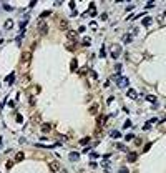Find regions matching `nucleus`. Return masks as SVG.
Instances as JSON below:
<instances>
[{"mask_svg":"<svg viewBox=\"0 0 166 173\" xmlns=\"http://www.w3.org/2000/svg\"><path fill=\"white\" fill-rule=\"evenodd\" d=\"M136 157H138V155H136L135 151H131V153H128V161H135V160H136Z\"/></svg>","mask_w":166,"mask_h":173,"instance_id":"obj_16","label":"nucleus"},{"mask_svg":"<svg viewBox=\"0 0 166 173\" xmlns=\"http://www.w3.org/2000/svg\"><path fill=\"white\" fill-rule=\"evenodd\" d=\"M38 33H40V35H47V33H48V25H47L45 22H40V20H38Z\"/></svg>","mask_w":166,"mask_h":173,"instance_id":"obj_2","label":"nucleus"},{"mask_svg":"<svg viewBox=\"0 0 166 173\" xmlns=\"http://www.w3.org/2000/svg\"><path fill=\"white\" fill-rule=\"evenodd\" d=\"M13 80H15V73H10L7 78H5V82H7V83H10V85L13 83Z\"/></svg>","mask_w":166,"mask_h":173,"instance_id":"obj_15","label":"nucleus"},{"mask_svg":"<svg viewBox=\"0 0 166 173\" xmlns=\"http://www.w3.org/2000/svg\"><path fill=\"white\" fill-rule=\"evenodd\" d=\"M150 146H151V143H148V145H146V146L143 148V151H148V150H150Z\"/></svg>","mask_w":166,"mask_h":173,"instance_id":"obj_35","label":"nucleus"},{"mask_svg":"<svg viewBox=\"0 0 166 173\" xmlns=\"http://www.w3.org/2000/svg\"><path fill=\"white\" fill-rule=\"evenodd\" d=\"M128 83H130V80L125 78V77L123 78H118V87H128Z\"/></svg>","mask_w":166,"mask_h":173,"instance_id":"obj_5","label":"nucleus"},{"mask_svg":"<svg viewBox=\"0 0 166 173\" xmlns=\"http://www.w3.org/2000/svg\"><path fill=\"white\" fill-rule=\"evenodd\" d=\"M86 72H88V70H86V67H81V68L78 70V73H80V75H85Z\"/></svg>","mask_w":166,"mask_h":173,"instance_id":"obj_26","label":"nucleus"},{"mask_svg":"<svg viewBox=\"0 0 166 173\" xmlns=\"http://www.w3.org/2000/svg\"><path fill=\"white\" fill-rule=\"evenodd\" d=\"M12 165H13L12 161H7V165H5V166H7V170H10V168H12Z\"/></svg>","mask_w":166,"mask_h":173,"instance_id":"obj_34","label":"nucleus"},{"mask_svg":"<svg viewBox=\"0 0 166 173\" xmlns=\"http://www.w3.org/2000/svg\"><path fill=\"white\" fill-rule=\"evenodd\" d=\"M68 160H70V161H78V160H80V153L71 151L70 155H68Z\"/></svg>","mask_w":166,"mask_h":173,"instance_id":"obj_3","label":"nucleus"},{"mask_svg":"<svg viewBox=\"0 0 166 173\" xmlns=\"http://www.w3.org/2000/svg\"><path fill=\"white\" fill-rule=\"evenodd\" d=\"M128 97H130V98H136V92L131 88V90H128Z\"/></svg>","mask_w":166,"mask_h":173,"instance_id":"obj_20","label":"nucleus"},{"mask_svg":"<svg viewBox=\"0 0 166 173\" xmlns=\"http://www.w3.org/2000/svg\"><path fill=\"white\" fill-rule=\"evenodd\" d=\"M125 140H126V142H130V140H133V135H131V133H128V135H125Z\"/></svg>","mask_w":166,"mask_h":173,"instance_id":"obj_29","label":"nucleus"},{"mask_svg":"<svg viewBox=\"0 0 166 173\" xmlns=\"http://www.w3.org/2000/svg\"><path fill=\"white\" fill-rule=\"evenodd\" d=\"M66 38H68V40H75V38H77V32L75 30H66Z\"/></svg>","mask_w":166,"mask_h":173,"instance_id":"obj_4","label":"nucleus"},{"mask_svg":"<svg viewBox=\"0 0 166 173\" xmlns=\"http://www.w3.org/2000/svg\"><path fill=\"white\" fill-rule=\"evenodd\" d=\"M90 43H91V40H90V38H88V37H85V38H83V42H81V45H85V47H88Z\"/></svg>","mask_w":166,"mask_h":173,"instance_id":"obj_21","label":"nucleus"},{"mask_svg":"<svg viewBox=\"0 0 166 173\" xmlns=\"http://www.w3.org/2000/svg\"><path fill=\"white\" fill-rule=\"evenodd\" d=\"M105 120H106V117H105V115H101V117H98V122H96V127H98V128H101V125L105 123Z\"/></svg>","mask_w":166,"mask_h":173,"instance_id":"obj_13","label":"nucleus"},{"mask_svg":"<svg viewBox=\"0 0 166 173\" xmlns=\"http://www.w3.org/2000/svg\"><path fill=\"white\" fill-rule=\"evenodd\" d=\"M48 15H50V10H45V12L40 13V18H45V17H48Z\"/></svg>","mask_w":166,"mask_h":173,"instance_id":"obj_25","label":"nucleus"},{"mask_svg":"<svg viewBox=\"0 0 166 173\" xmlns=\"http://www.w3.org/2000/svg\"><path fill=\"white\" fill-rule=\"evenodd\" d=\"M120 55H121V47L118 43H113L111 45V57H113V58H118Z\"/></svg>","mask_w":166,"mask_h":173,"instance_id":"obj_1","label":"nucleus"},{"mask_svg":"<svg viewBox=\"0 0 166 173\" xmlns=\"http://www.w3.org/2000/svg\"><path fill=\"white\" fill-rule=\"evenodd\" d=\"M17 122L18 123H23V117H22V115H17Z\"/></svg>","mask_w":166,"mask_h":173,"instance_id":"obj_30","label":"nucleus"},{"mask_svg":"<svg viewBox=\"0 0 166 173\" xmlns=\"http://www.w3.org/2000/svg\"><path fill=\"white\" fill-rule=\"evenodd\" d=\"M116 148H118V150H121V151H126V150H128L123 143H118V145H116Z\"/></svg>","mask_w":166,"mask_h":173,"instance_id":"obj_23","label":"nucleus"},{"mask_svg":"<svg viewBox=\"0 0 166 173\" xmlns=\"http://www.w3.org/2000/svg\"><path fill=\"white\" fill-rule=\"evenodd\" d=\"M90 113L91 115H96L98 113V103H93V105L90 107Z\"/></svg>","mask_w":166,"mask_h":173,"instance_id":"obj_9","label":"nucleus"},{"mask_svg":"<svg viewBox=\"0 0 166 173\" xmlns=\"http://www.w3.org/2000/svg\"><path fill=\"white\" fill-rule=\"evenodd\" d=\"M150 128H151V123H144L143 125V130H150Z\"/></svg>","mask_w":166,"mask_h":173,"instance_id":"obj_33","label":"nucleus"},{"mask_svg":"<svg viewBox=\"0 0 166 173\" xmlns=\"http://www.w3.org/2000/svg\"><path fill=\"white\" fill-rule=\"evenodd\" d=\"M50 170H53V171H58V170H60L58 161H50Z\"/></svg>","mask_w":166,"mask_h":173,"instance_id":"obj_8","label":"nucleus"},{"mask_svg":"<svg viewBox=\"0 0 166 173\" xmlns=\"http://www.w3.org/2000/svg\"><path fill=\"white\" fill-rule=\"evenodd\" d=\"M12 25H13V20H7V22H5V25H4V27H5V28H7V30H8V28H10V27H12Z\"/></svg>","mask_w":166,"mask_h":173,"instance_id":"obj_22","label":"nucleus"},{"mask_svg":"<svg viewBox=\"0 0 166 173\" xmlns=\"http://www.w3.org/2000/svg\"><path fill=\"white\" fill-rule=\"evenodd\" d=\"M118 173H130V170H128L126 166H121V168L118 170Z\"/></svg>","mask_w":166,"mask_h":173,"instance_id":"obj_24","label":"nucleus"},{"mask_svg":"<svg viewBox=\"0 0 166 173\" xmlns=\"http://www.w3.org/2000/svg\"><path fill=\"white\" fill-rule=\"evenodd\" d=\"M30 57H32V52H23V53H22V62H23V63L28 62Z\"/></svg>","mask_w":166,"mask_h":173,"instance_id":"obj_7","label":"nucleus"},{"mask_svg":"<svg viewBox=\"0 0 166 173\" xmlns=\"http://www.w3.org/2000/svg\"><path fill=\"white\" fill-rule=\"evenodd\" d=\"M131 40H133V35H131V33H126V35L123 37V42H125V43H131Z\"/></svg>","mask_w":166,"mask_h":173,"instance_id":"obj_10","label":"nucleus"},{"mask_svg":"<svg viewBox=\"0 0 166 173\" xmlns=\"http://www.w3.org/2000/svg\"><path fill=\"white\" fill-rule=\"evenodd\" d=\"M151 22H153V20H151V18H150V17H144V18H143V22H141V23H143L144 27H150V25H151Z\"/></svg>","mask_w":166,"mask_h":173,"instance_id":"obj_14","label":"nucleus"},{"mask_svg":"<svg viewBox=\"0 0 166 173\" xmlns=\"http://www.w3.org/2000/svg\"><path fill=\"white\" fill-rule=\"evenodd\" d=\"M158 22L161 23V27L164 25V15H161V17H158Z\"/></svg>","mask_w":166,"mask_h":173,"instance_id":"obj_28","label":"nucleus"},{"mask_svg":"<svg viewBox=\"0 0 166 173\" xmlns=\"http://www.w3.org/2000/svg\"><path fill=\"white\" fill-rule=\"evenodd\" d=\"M100 57H106V55H105V45H101V50H100Z\"/></svg>","mask_w":166,"mask_h":173,"instance_id":"obj_31","label":"nucleus"},{"mask_svg":"<svg viewBox=\"0 0 166 173\" xmlns=\"http://www.w3.org/2000/svg\"><path fill=\"white\" fill-rule=\"evenodd\" d=\"M90 140H91V137H83L80 140V145H86V143H90Z\"/></svg>","mask_w":166,"mask_h":173,"instance_id":"obj_19","label":"nucleus"},{"mask_svg":"<svg viewBox=\"0 0 166 173\" xmlns=\"http://www.w3.org/2000/svg\"><path fill=\"white\" fill-rule=\"evenodd\" d=\"M50 128H52V127H50L48 123H45V125H42V130H43V131H48Z\"/></svg>","mask_w":166,"mask_h":173,"instance_id":"obj_27","label":"nucleus"},{"mask_svg":"<svg viewBox=\"0 0 166 173\" xmlns=\"http://www.w3.org/2000/svg\"><path fill=\"white\" fill-rule=\"evenodd\" d=\"M60 28L62 30H68V22L66 20H60Z\"/></svg>","mask_w":166,"mask_h":173,"instance_id":"obj_17","label":"nucleus"},{"mask_svg":"<svg viewBox=\"0 0 166 173\" xmlns=\"http://www.w3.org/2000/svg\"><path fill=\"white\" fill-rule=\"evenodd\" d=\"M110 137H111V138H120V137H121V133H120L118 130H113V131H111V135H110Z\"/></svg>","mask_w":166,"mask_h":173,"instance_id":"obj_18","label":"nucleus"},{"mask_svg":"<svg viewBox=\"0 0 166 173\" xmlns=\"http://www.w3.org/2000/svg\"><path fill=\"white\" fill-rule=\"evenodd\" d=\"M70 70H71V72H77V70H78V62H77V58H73V60H71V63H70Z\"/></svg>","mask_w":166,"mask_h":173,"instance_id":"obj_6","label":"nucleus"},{"mask_svg":"<svg viewBox=\"0 0 166 173\" xmlns=\"http://www.w3.org/2000/svg\"><path fill=\"white\" fill-rule=\"evenodd\" d=\"M25 155H23V151H18L17 155H15V161H23Z\"/></svg>","mask_w":166,"mask_h":173,"instance_id":"obj_11","label":"nucleus"},{"mask_svg":"<svg viewBox=\"0 0 166 173\" xmlns=\"http://www.w3.org/2000/svg\"><path fill=\"white\" fill-rule=\"evenodd\" d=\"M123 127H125V128H130V127H131V122H130V120H126V122H125V125H123Z\"/></svg>","mask_w":166,"mask_h":173,"instance_id":"obj_32","label":"nucleus"},{"mask_svg":"<svg viewBox=\"0 0 166 173\" xmlns=\"http://www.w3.org/2000/svg\"><path fill=\"white\" fill-rule=\"evenodd\" d=\"M144 98L148 100V102H151V103H156L158 102V98L155 97V95H144Z\"/></svg>","mask_w":166,"mask_h":173,"instance_id":"obj_12","label":"nucleus"}]
</instances>
